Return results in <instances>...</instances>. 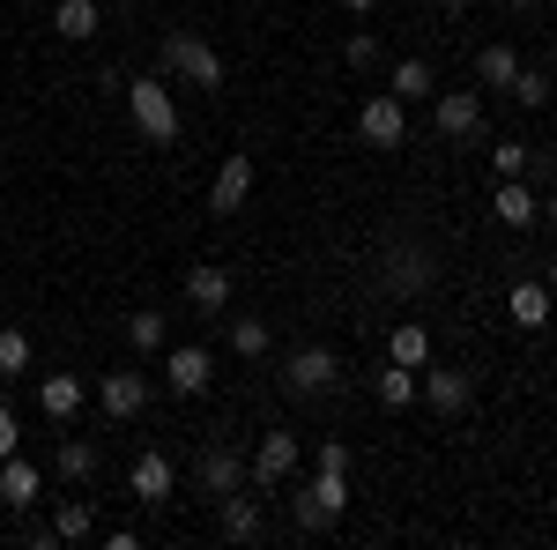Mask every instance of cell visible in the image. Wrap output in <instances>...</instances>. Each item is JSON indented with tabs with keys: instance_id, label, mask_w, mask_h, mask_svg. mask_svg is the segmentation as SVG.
<instances>
[{
	"instance_id": "cell-39",
	"label": "cell",
	"mask_w": 557,
	"mask_h": 550,
	"mask_svg": "<svg viewBox=\"0 0 557 550\" xmlns=\"http://www.w3.org/2000/svg\"><path fill=\"white\" fill-rule=\"evenodd\" d=\"M543 283H550V297H557V254H550V268H543Z\"/></svg>"
},
{
	"instance_id": "cell-28",
	"label": "cell",
	"mask_w": 557,
	"mask_h": 550,
	"mask_svg": "<svg viewBox=\"0 0 557 550\" xmlns=\"http://www.w3.org/2000/svg\"><path fill=\"white\" fill-rule=\"evenodd\" d=\"M89 528H97V513H89V499H67V506L52 513V528H45V543H83Z\"/></svg>"
},
{
	"instance_id": "cell-26",
	"label": "cell",
	"mask_w": 557,
	"mask_h": 550,
	"mask_svg": "<svg viewBox=\"0 0 557 550\" xmlns=\"http://www.w3.org/2000/svg\"><path fill=\"white\" fill-rule=\"evenodd\" d=\"M506 305H513L520 328H550V320H557V313H550V283H513Z\"/></svg>"
},
{
	"instance_id": "cell-13",
	"label": "cell",
	"mask_w": 557,
	"mask_h": 550,
	"mask_svg": "<svg viewBox=\"0 0 557 550\" xmlns=\"http://www.w3.org/2000/svg\"><path fill=\"white\" fill-rule=\"evenodd\" d=\"M127 491L141 499V506H164V499L178 491V468H172V454H157V447H149V454H141V462L127 468Z\"/></svg>"
},
{
	"instance_id": "cell-6",
	"label": "cell",
	"mask_w": 557,
	"mask_h": 550,
	"mask_svg": "<svg viewBox=\"0 0 557 550\" xmlns=\"http://www.w3.org/2000/svg\"><path fill=\"white\" fill-rule=\"evenodd\" d=\"M357 134H364V149H401V142H409V105H401V97H364V105H357Z\"/></svg>"
},
{
	"instance_id": "cell-25",
	"label": "cell",
	"mask_w": 557,
	"mask_h": 550,
	"mask_svg": "<svg viewBox=\"0 0 557 550\" xmlns=\"http://www.w3.org/2000/svg\"><path fill=\"white\" fill-rule=\"evenodd\" d=\"M52 30L67 45H89L97 30H104V15H97V0H60V15H52Z\"/></svg>"
},
{
	"instance_id": "cell-17",
	"label": "cell",
	"mask_w": 557,
	"mask_h": 550,
	"mask_svg": "<svg viewBox=\"0 0 557 550\" xmlns=\"http://www.w3.org/2000/svg\"><path fill=\"white\" fill-rule=\"evenodd\" d=\"M215 528H223L231 543H253V536H260V499H253V491H246V484L215 499Z\"/></svg>"
},
{
	"instance_id": "cell-15",
	"label": "cell",
	"mask_w": 557,
	"mask_h": 550,
	"mask_svg": "<svg viewBox=\"0 0 557 550\" xmlns=\"http://www.w3.org/2000/svg\"><path fill=\"white\" fill-rule=\"evenodd\" d=\"M194 484H201L209 499L238 491V484H246V462H238V447H223V439H215V447H201V462H194Z\"/></svg>"
},
{
	"instance_id": "cell-36",
	"label": "cell",
	"mask_w": 557,
	"mask_h": 550,
	"mask_svg": "<svg viewBox=\"0 0 557 550\" xmlns=\"http://www.w3.org/2000/svg\"><path fill=\"white\" fill-rule=\"evenodd\" d=\"M343 8H349V15H372V8H380V0H343Z\"/></svg>"
},
{
	"instance_id": "cell-24",
	"label": "cell",
	"mask_w": 557,
	"mask_h": 550,
	"mask_svg": "<svg viewBox=\"0 0 557 550\" xmlns=\"http://www.w3.org/2000/svg\"><path fill=\"white\" fill-rule=\"evenodd\" d=\"M513 75H520L513 45H483V52H475V89H513Z\"/></svg>"
},
{
	"instance_id": "cell-18",
	"label": "cell",
	"mask_w": 557,
	"mask_h": 550,
	"mask_svg": "<svg viewBox=\"0 0 557 550\" xmlns=\"http://www.w3.org/2000/svg\"><path fill=\"white\" fill-rule=\"evenodd\" d=\"M491 216H498L506 231H528V223L543 216V201H535V186H528V179H498V194H491Z\"/></svg>"
},
{
	"instance_id": "cell-27",
	"label": "cell",
	"mask_w": 557,
	"mask_h": 550,
	"mask_svg": "<svg viewBox=\"0 0 557 550\" xmlns=\"http://www.w3.org/2000/svg\"><path fill=\"white\" fill-rule=\"evenodd\" d=\"M372 394H380L386 410H409V402H417V372H409V365H394V357H386L380 372H372Z\"/></svg>"
},
{
	"instance_id": "cell-7",
	"label": "cell",
	"mask_w": 557,
	"mask_h": 550,
	"mask_svg": "<svg viewBox=\"0 0 557 550\" xmlns=\"http://www.w3.org/2000/svg\"><path fill=\"white\" fill-rule=\"evenodd\" d=\"M417 394H424L438 417H469L475 372H461V365H424V372H417Z\"/></svg>"
},
{
	"instance_id": "cell-23",
	"label": "cell",
	"mask_w": 557,
	"mask_h": 550,
	"mask_svg": "<svg viewBox=\"0 0 557 550\" xmlns=\"http://www.w3.org/2000/svg\"><path fill=\"white\" fill-rule=\"evenodd\" d=\"M386 357L409 365V372H424V365H431V328H424V320H401V328L386 335Z\"/></svg>"
},
{
	"instance_id": "cell-14",
	"label": "cell",
	"mask_w": 557,
	"mask_h": 550,
	"mask_svg": "<svg viewBox=\"0 0 557 550\" xmlns=\"http://www.w3.org/2000/svg\"><path fill=\"white\" fill-rule=\"evenodd\" d=\"M431 276H438V260L424 254V246H394V254H386V291L394 297H409V291H431Z\"/></svg>"
},
{
	"instance_id": "cell-10",
	"label": "cell",
	"mask_w": 557,
	"mask_h": 550,
	"mask_svg": "<svg viewBox=\"0 0 557 550\" xmlns=\"http://www.w3.org/2000/svg\"><path fill=\"white\" fill-rule=\"evenodd\" d=\"M246 201H253V157H246V149H231V157L215 164V179H209V209L215 216H238Z\"/></svg>"
},
{
	"instance_id": "cell-31",
	"label": "cell",
	"mask_w": 557,
	"mask_h": 550,
	"mask_svg": "<svg viewBox=\"0 0 557 550\" xmlns=\"http://www.w3.org/2000/svg\"><path fill=\"white\" fill-rule=\"evenodd\" d=\"M23 372H30V335L0 328V380H23Z\"/></svg>"
},
{
	"instance_id": "cell-35",
	"label": "cell",
	"mask_w": 557,
	"mask_h": 550,
	"mask_svg": "<svg viewBox=\"0 0 557 550\" xmlns=\"http://www.w3.org/2000/svg\"><path fill=\"white\" fill-rule=\"evenodd\" d=\"M320 468H343V476H349V447H343V439H327V447H320Z\"/></svg>"
},
{
	"instance_id": "cell-29",
	"label": "cell",
	"mask_w": 557,
	"mask_h": 550,
	"mask_svg": "<svg viewBox=\"0 0 557 550\" xmlns=\"http://www.w3.org/2000/svg\"><path fill=\"white\" fill-rule=\"evenodd\" d=\"M127 342L134 350H141V357H157V350H164V313H157V305H141V313H127Z\"/></svg>"
},
{
	"instance_id": "cell-16",
	"label": "cell",
	"mask_w": 557,
	"mask_h": 550,
	"mask_svg": "<svg viewBox=\"0 0 557 550\" xmlns=\"http://www.w3.org/2000/svg\"><path fill=\"white\" fill-rule=\"evenodd\" d=\"M38 491H45V468L38 462H23V454L0 462V506H8V513H30V506H38Z\"/></svg>"
},
{
	"instance_id": "cell-3",
	"label": "cell",
	"mask_w": 557,
	"mask_h": 550,
	"mask_svg": "<svg viewBox=\"0 0 557 550\" xmlns=\"http://www.w3.org/2000/svg\"><path fill=\"white\" fill-rule=\"evenodd\" d=\"M164 68H172L178 83H194V89H223L231 83V60H223L201 30H172V38H164Z\"/></svg>"
},
{
	"instance_id": "cell-20",
	"label": "cell",
	"mask_w": 557,
	"mask_h": 550,
	"mask_svg": "<svg viewBox=\"0 0 557 550\" xmlns=\"http://www.w3.org/2000/svg\"><path fill=\"white\" fill-rule=\"evenodd\" d=\"M97 468H104V454H97L89 439H67V431H60V447H52V476H60V484H89Z\"/></svg>"
},
{
	"instance_id": "cell-21",
	"label": "cell",
	"mask_w": 557,
	"mask_h": 550,
	"mask_svg": "<svg viewBox=\"0 0 557 550\" xmlns=\"http://www.w3.org/2000/svg\"><path fill=\"white\" fill-rule=\"evenodd\" d=\"M83 402H89V387L75 380V372H52V380H38V410H45L52 424H67Z\"/></svg>"
},
{
	"instance_id": "cell-30",
	"label": "cell",
	"mask_w": 557,
	"mask_h": 550,
	"mask_svg": "<svg viewBox=\"0 0 557 550\" xmlns=\"http://www.w3.org/2000/svg\"><path fill=\"white\" fill-rule=\"evenodd\" d=\"M343 68H349V75H380V68H386L380 38H372V30H349V38H343Z\"/></svg>"
},
{
	"instance_id": "cell-5",
	"label": "cell",
	"mask_w": 557,
	"mask_h": 550,
	"mask_svg": "<svg viewBox=\"0 0 557 550\" xmlns=\"http://www.w3.org/2000/svg\"><path fill=\"white\" fill-rule=\"evenodd\" d=\"M431 127H438V142H475L483 134V89H438Z\"/></svg>"
},
{
	"instance_id": "cell-8",
	"label": "cell",
	"mask_w": 557,
	"mask_h": 550,
	"mask_svg": "<svg viewBox=\"0 0 557 550\" xmlns=\"http://www.w3.org/2000/svg\"><path fill=\"white\" fill-rule=\"evenodd\" d=\"M97 394V410L112 424H127V417H141L149 410V372H134V365H120V372H104V380L89 387Z\"/></svg>"
},
{
	"instance_id": "cell-19",
	"label": "cell",
	"mask_w": 557,
	"mask_h": 550,
	"mask_svg": "<svg viewBox=\"0 0 557 550\" xmlns=\"http://www.w3.org/2000/svg\"><path fill=\"white\" fill-rule=\"evenodd\" d=\"M386 97H401V105H424V97H438L431 60H394V68H386Z\"/></svg>"
},
{
	"instance_id": "cell-9",
	"label": "cell",
	"mask_w": 557,
	"mask_h": 550,
	"mask_svg": "<svg viewBox=\"0 0 557 550\" xmlns=\"http://www.w3.org/2000/svg\"><path fill=\"white\" fill-rule=\"evenodd\" d=\"M246 476H253L260 491L290 484V476H298V431H260V447H253V462H246Z\"/></svg>"
},
{
	"instance_id": "cell-33",
	"label": "cell",
	"mask_w": 557,
	"mask_h": 550,
	"mask_svg": "<svg viewBox=\"0 0 557 550\" xmlns=\"http://www.w3.org/2000/svg\"><path fill=\"white\" fill-rule=\"evenodd\" d=\"M491 164H498V179H528V142H498Z\"/></svg>"
},
{
	"instance_id": "cell-22",
	"label": "cell",
	"mask_w": 557,
	"mask_h": 550,
	"mask_svg": "<svg viewBox=\"0 0 557 550\" xmlns=\"http://www.w3.org/2000/svg\"><path fill=\"white\" fill-rule=\"evenodd\" d=\"M223 335H231V357H246V365L275 350V328H268V320H253V313H238V320L223 313Z\"/></svg>"
},
{
	"instance_id": "cell-2",
	"label": "cell",
	"mask_w": 557,
	"mask_h": 550,
	"mask_svg": "<svg viewBox=\"0 0 557 550\" xmlns=\"http://www.w3.org/2000/svg\"><path fill=\"white\" fill-rule=\"evenodd\" d=\"M335 380H343V357H335L327 342H305V350L283 357V394H290V402H327Z\"/></svg>"
},
{
	"instance_id": "cell-38",
	"label": "cell",
	"mask_w": 557,
	"mask_h": 550,
	"mask_svg": "<svg viewBox=\"0 0 557 550\" xmlns=\"http://www.w3.org/2000/svg\"><path fill=\"white\" fill-rule=\"evenodd\" d=\"M431 8H446V15H461V8H469V0H431Z\"/></svg>"
},
{
	"instance_id": "cell-41",
	"label": "cell",
	"mask_w": 557,
	"mask_h": 550,
	"mask_svg": "<svg viewBox=\"0 0 557 550\" xmlns=\"http://www.w3.org/2000/svg\"><path fill=\"white\" fill-rule=\"evenodd\" d=\"M550 328H557V320H550Z\"/></svg>"
},
{
	"instance_id": "cell-4",
	"label": "cell",
	"mask_w": 557,
	"mask_h": 550,
	"mask_svg": "<svg viewBox=\"0 0 557 550\" xmlns=\"http://www.w3.org/2000/svg\"><path fill=\"white\" fill-rule=\"evenodd\" d=\"M127 112H134V127L149 134L157 149L178 142V105H172V89L157 83V75H127Z\"/></svg>"
},
{
	"instance_id": "cell-32",
	"label": "cell",
	"mask_w": 557,
	"mask_h": 550,
	"mask_svg": "<svg viewBox=\"0 0 557 550\" xmlns=\"http://www.w3.org/2000/svg\"><path fill=\"white\" fill-rule=\"evenodd\" d=\"M513 97L528 105V112H543V105H550V75H543V68H520V75H513Z\"/></svg>"
},
{
	"instance_id": "cell-37",
	"label": "cell",
	"mask_w": 557,
	"mask_h": 550,
	"mask_svg": "<svg viewBox=\"0 0 557 550\" xmlns=\"http://www.w3.org/2000/svg\"><path fill=\"white\" fill-rule=\"evenodd\" d=\"M543 223H550V231H557V194H550V201H543Z\"/></svg>"
},
{
	"instance_id": "cell-40",
	"label": "cell",
	"mask_w": 557,
	"mask_h": 550,
	"mask_svg": "<svg viewBox=\"0 0 557 550\" xmlns=\"http://www.w3.org/2000/svg\"><path fill=\"white\" fill-rule=\"evenodd\" d=\"M506 8H535V0H506Z\"/></svg>"
},
{
	"instance_id": "cell-11",
	"label": "cell",
	"mask_w": 557,
	"mask_h": 550,
	"mask_svg": "<svg viewBox=\"0 0 557 550\" xmlns=\"http://www.w3.org/2000/svg\"><path fill=\"white\" fill-rule=\"evenodd\" d=\"M209 350H201V342H164V380H172V394H186V402H194V394H209Z\"/></svg>"
},
{
	"instance_id": "cell-1",
	"label": "cell",
	"mask_w": 557,
	"mask_h": 550,
	"mask_svg": "<svg viewBox=\"0 0 557 550\" xmlns=\"http://www.w3.org/2000/svg\"><path fill=\"white\" fill-rule=\"evenodd\" d=\"M349 499H357V491H349L343 468H312V476L298 484V499H290V521H298V536H320V528H335V521L349 513Z\"/></svg>"
},
{
	"instance_id": "cell-12",
	"label": "cell",
	"mask_w": 557,
	"mask_h": 550,
	"mask_svg": "<svg viewBox=\"0 0 557 550\" xmlns=\"http://www.w3.org/2000/svg\"><path fill=\"white\" fill-rule=\"evenodd\" d=\"M186 305L209 313V320H223V313H231V268H223V260H194V268H186Z\"/></svg>"
},
{
	"instance_id": "cell-34",
	"label": "cell",
	"mask_w": 557,
	"mask_h": 550,
	"mask_svg": "<svg viewBox=\"0 0 557 550\" xmlns=\"http://www.w3.org/2000/svg\"><path fill=\"white\" fill-rule=\"evenodd\" d=\"M8 454H23V424H15V410H0V462Z\"/></svg>"
}]
</instances>
